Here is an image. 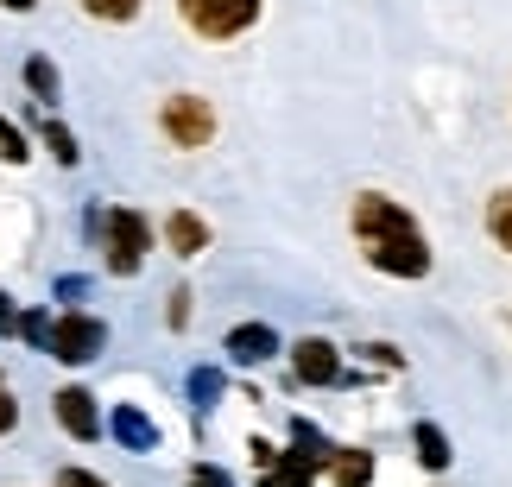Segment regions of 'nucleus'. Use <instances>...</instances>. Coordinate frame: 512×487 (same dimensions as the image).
I'll return each instance as SVG.
<instances>
[{"label": "nucleus", "mask_w": 512, "mask_h": 487, "mask_svg": "<svg viewBox=\"0 0 512 487\" xmlns=\"http://www.w3.org/2000/svg\"><path fill=\"white\" fill-rule=\"evenodd\" d=\"M0 159H7V165H26L32 159V152H26V133H19L13 121H0Z\"/></svg>", "instance_id": "nucleus-18"}, {"label": "nucleus", "mask_w": 512, "mask_h": 487, "mask_svg": "<svg viewBox=\"0 0 512 487\" xmlns=\"http://www.w3.org/2000/svg\"><path fill=\"white\" fill-rule=\"evenodd\" d=\"M26 83L38 89V102H57V70L45 64V57H32V64H26Z\"/></svg>", "instance_id": "nucleus-17"}, {"label": "nucleus", "mask_w": 512, "mask_h": 487, "mask_svg": "<svg viewBox=\"0 0 512 487\" xmlns=\"http://www.w3.org/2000/svg\"><path fill=\"white\" fill-rule=\"evenodd\" d=\"M114 437H121L127 450H152V443H159L152 418H146V412H133V405H121V412H114Z\"/></svg>", "instance_id": "nucleus-12"}, {"label": "nucleus", "mask_w": 512, "mask_h": 487, "mask_svg": "<svg viewBox=\"0 0 512 487\" xmlns=\"http://www.w3.org/2000/svg\"><path fill=\"white\" fill-rule=\"evenodd\" d=\"M323 469H329V481H336V487H367L373 481V456L367 450H329Z\"/></svg>", "instance_id": "nucleus-10"}, {"label": "nucleus", "mask_w": 512, "mask_h": 487, "mask_svg": "<svg viewBox=\"0 0 512 487\" xmlns=\"http://www.w3.org/2000/svg\"><path fill=\"white\" fill-rule=\"evenodd\" d=\"M0 336H19V310H13L7 291H0Z\"/></svg>", "instance_id": "nucleus-21"}, {"label": "nucleus", "mask_w": 512, "mask_h": 487, "mask_svg": "<svg viewBox=\"0 0 512 487\" xmlns=\"http://www.w3.org/2000/svg\"><path fill=\"white\" fill-rule=\"evenodd\" d=\"M354 241H361V253L380 272H392V279H424L430 272L424 228L411 222V209L392 203L386 190H361V197H354Z\"/></svg>", "instance_id": "nucleus-1"}, {"label": "nucleus", "mask_w": 512, "mask_h": 487, "mask_svg": "<svg viewBox=\"0 0 512 487\" xmlns=\"http://www.w3.org/2000/svg\"><path fill=\"white\" fill-rule=\"evenodd\" d=\"M411 437H418V462H424V469H449V437L437 431V424H418Z\"/></svg>", "instance_id": "nucleus-14"}, {"label": "nucleus", "mask_w": 512, "mask_h": 487, "mask_svg": "<svg viewBox=\"0 0 512 487\" xmlns=\"http://www.w3.org/2000/svg\"><path fill=\"white\" fill-rule=\"evenodd\" d=\"M19 424V405H13V393H7V380H0V437H7Z\"/></svg>", "instance_id": "nucleus-20"}, {"label": "nucleus", "mask_w": 512, "mask_h": 487, "mask_svg": "<svg viewBox=\"0 0 512 487\" xmlns=\"http://www.w3.org/2000/svg\"><path fill=\"white\" fill-rule=\"evenodd\" d=\"M159 127H165V140H171V146L196 152V146H209V140H215V108L203 102V95H171V102L159 108Z\"/></svg>", "instance_id": "nucleus-5"}, {"label": "nucleus", "mask_w": 512, "mask_h": 487, "mask_svg": "<svg viewBox=\"0 0 512 487\" xmlns=\"http://www.w3.org/2000/svg\"><path fill=\"white\" fill-rule=\"evenodd\" d=\"M102 348H108V323L102 317H83V310H70V317H57L45 329V355L64 361V367H89Z\"/></svg>", "instance_id": "nucleus-3"}, {"label": "nucleus", "mask_w": 512, "mask_h": 487, "mask_svg": "<svg viewBox=\"0 0 512 487\" xmlns=\"http://www.w3.org/2000/svg\"><path fill=\"white\" fill-rule=\"evenodd\" d=\"M260 456H266V475H260V487H304V481H310V469H317V456L272 462V450H266V443H260Z\"/></svg>", "instance_id": "nucleus-11"}, {"label": "nucleus", "mask_w": 512, "mask_h": 487, "mask_svg": "<svg viewBox=\"0 0 512 487\" xmlns=\"http://www.w3.org/2000/svg\"><path fill=\"white\" fill-rule=\"evenodd\" d=\"M487 235H494V241H500V247L512 253V184L487 197Z\"/></svg>", "instance_id": "nucleus-13"}, {"label": "nucleus", "mask_w": 512, "mask_h": 487, "mask_svg": "<svg viewBox=\"0 0 512 487\" xmlns=\"http://www.w3.org/2000/svg\"><path fill=\"white\" fill-rule=\"evenodd\" d=\"M102 247H108V272L133 279V272L146 266V253H152V222L140 209H108L102 216Z\"/></svg>", "instance_id": "nucleus-2"}, {"label": "nucleus", "mask_w": 512, "mask_h": 487, "mask_svg": "<svg viewBox=\"0 0 512 487\" xmlns=\"http://www.w3.org/2000/svg\"><path fill=\"white\" fill-rule=\"evenodd\" d=\"M45 146H51V159H57V165H76V159H83V152H76V133H70L64 121H51V127H45Z\"/></svg>", "instance_id": "nucleus-16"}, {"label": "nucleus", "mask_w": 512, "mask_h": 487, "mask_svg": "<svg viewBox=\"0 0 512 487\" xmlns=\"http://www.w3.org/2000/svg\"><path fill=\"white\" fill-rule=\"evenodd\" d=\"M0 7H7V13H32L38 0H0Z\"/></svg>", "instance_id": "nucleus-24"}, {"label": "nucleus", "mask_w": 512, "mask_h": 487, "mask_svg": "<svg viewBox=\"0 0 512 487\" xmlns=\"http://www.w3.org/2000/svg\"><path fill=\"white\" fill-rule=\"evenodd\" d=\"M51 405H57V424H64L76 443H95V437H102V412H95V393H89V386H64Z\"/></svg>", "instance_id": "nucleus-6"}, {"label": "nucleus", "mask_w": 512, "mask_h": 487, "mask_svg": "<svg viewBox=\"0 0 512 487\" xmlns=\"http://www.w3.org/2000/svg\"><path fill=\"white\" fill-rule=\"evenodd\" d=\"M190 487H234V481H228L222 469H196V475H190Z\"/></svg>", "instance_id": "nucleus-22"}, {"label": "nucleus", "mask_w": 512, "mask_h": 487, "mask_svg": "<svg viewBox=\"0 0 512 487\" xmlns=\"http://www.w3.org/2000/svg\"><path fill=\"white\" fill-rule=\"evenodd\" d=\"M228 355L241 367H260V361L279 355V336H272L266 323H241V329H228Z\"/></svg>", "instance_id": "nucleus-8"}, {"label": "nucleus", "mask_w": 512, "mask_h": 487, "mask_svg": "<svg viewBox=\"0 0 512 487\" xmlns=\"http://www.w3.org/2000/svg\"><path fill=\"white\" fill-rule=\"evenodd\" d=\"M171 323H177V329L190 323V291H177V298H171Z\"/></svg>", "instance_id": "nucleus-23"}, {"label": "nucleus", "mask_w": 512, "mask_h": 487, "mask_svg": "<svg viewBox=\"0 0 512 487\" xmlns=\"http://www.w3.org/2000/svg\"><path fill=\"white\" fill-rule=\"evenodd\" d=\"M146 0H83L89 19H102V26H127V19H140Z\"/></svg>", "instance_id": "nucleus-15"}, {"label": "nucleus", "mask_w": 512, "mask_h": 487, "mask_svg": "<svg viewBox=\"0 0 512 487\" xmlns=\"http://www.w3.org/2000/svg\"><path fill=\"white\" fill-rule=\"evenodd\" d=\"M177 13L196 38H241L260 19V0H177Z\"/></svg>", "instance_id": "nucleus-4"}, {"label": "nucleus", "mask_w": 512, "mask_h": 487, "mask_svg": "<svg viewBox=\"0 0 512 487\" xmlns=\"http://www.w3.org/2000/svg\"><path fill=\"white\" fill-rule=\"evenodd\" d=\"M57 487H108V481L89 475V469H57Z\"/></svg>", "instance_id": "nucleus-19"}, {"label": "nucleus", "mask_w": 512, "mask_h": 487, "mask_svg": "<svg viewBox=\"0 0 512 487\" xmlns=\"http://www.w3.org/2000/svg\"><path fill=\"white\" fill-rule=\"evenodd\" d=\"M165 241H171L177 260H196V253L209 247V222L190 216V209H171V216H165Z\"/></svg>", "instance_id": "nucleus-9"}, {"label": "nucleus", "mask_w": 512, "mask_h": 487, "mask_svg": "<svg viewBox=\"0 0 512 487\" xmlns=\"http://www.w3.org/2000/svg\"><path fill=\"white\" fill-rule=\"evenodd\" d=\"M291 367H298L304 386H336V380H342V355H336L323 336H304L298 348H291Z\"/></svg>", "instance_id": "nucleus-7"}]
</instances>
